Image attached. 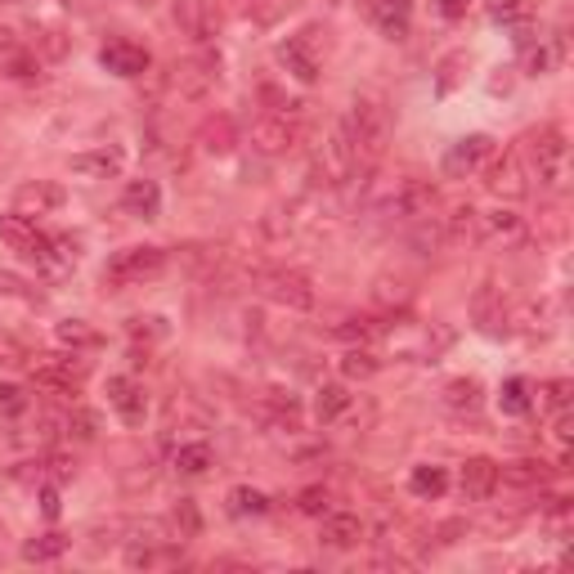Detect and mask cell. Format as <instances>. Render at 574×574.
<instances>
[{"label":"cell","instance_id":"7a4b0ae2","mask_svg":"<svg viewBox=\"0 0 574 574\" xmlns=\"http://www.w3.org/2000/svg\"><path fill=\"white\" fill-rule=\"evenodd\" d=\"M520 162H525V175L539 180L543 188H565L570 180V144H565V130L561 126H539L525 135V149H516Z\"/></svg>","mask_w":574,"mask_h":574},{"label":"cell","instance_id":"7402d4cb","mask_svg":"<svg viewBox=\"0 0 574 574\" xmlns=\"http://www.w3.org/2000/svg\"><path fill=\"white\" fill-rule=\"evenodd\" d=\"M516 233H520V216L512 207L475 211V238H485V243H512Z\"/></svg>","mask_w":574,"mask_h":574},{"label":"cell","instance_id":"9c48e42d","mask_svg":"<svg viewBox=\"0 0 574 574\" xmlns=\"http://www.w3.org/2000/svg\"><path fill=\"white\" fill-rule=\"evenodd\" d=\"M490 153H494V139H490V135H462L454 149L445 153L440 171H445L449 180H467V175H475V171L490 162Z\"/></svg>","mask_w":574,"mask_h":574},{"label":"cell","instance_id":"e0dca14e","mask_svg":"<svg viewBox=\"0 0 574 574\" xmlns=\"http://www.w3.org/2000/svg\"><path fill=\"white\" fill-rule=\"evenodd\" d=\"M216 77H220V59L203 50V55H194L188 64L175 68V90L184 94V100H203V94L216 85Z\"/></svg>","mask_w":574,"mask_h":574},{"label":"cell","instance_id":"f1b7e54d","mask_svg":"<svg viewBox=\"0 0 574 574\" xmlns=\"http://www.w3.org/2000/svg\"><path fill=\"white\" fill-rule=\"evenodd\" d=\"M55 337H59L64 351H94V346H100V332H94L85 319H64L55 328Z\"/></svg>","mask_w":574,"mask_h":574},{"label":"cell","instance_id":"1f68e13d","mask_svg":"<svg viewBox=\"0 0 574 574\" xmlns=\"http://www.w3.org/2000/svg\"><path fill=\"white\" fill-rule=\"evenodd\" d=\"M440 233H445V243H462V238H471L475 233V207L471 203L449 207V216H440Z\"/></svg>","mask_w":574,"mask_h":574},{"label":"cell","instance_id":"681fc988","mask_svg":"<svg viewBox=\"0 0 574 574\" xmlns=\"http://www.w3.org/2000/svg\"><path fill=\"white\" fill-rule=\"evenodd\" d=\"M5 5H23V0H5Z\"/></svg>","mask_w":574,"mask_h":574},{"label":"cell","instance_id":"4dcf8cb0","mask_svg":"<svg viewBox=\"0 0 574 574\" xmlns=\"http://www.w3.org/2000/svg\"><path fill=\"white\" fill-rule=\"evenodd\" d=\"M445 404L458 409V413H475V409H481V381H475V377H454L445 387Z\"/></svg>","mask_w":574,"mask_h":574},{"label":"cell","instance_id":"ab89813d","mask_svg":"<svg viewBox=\"0 0 574 574\" xmlns=\"http://www.w3.org/2000/svg\"><path fill=\"white\" fill-rule=\"evenodd\" d=\"M297 507H301L306 516H323V512H332V494H328L323 485H310V490H301Z\"/></svg>","mask_w":574,"mask_h":574},{"label":"cell","instance_id":"c3c4849f","mask_svg":"<svg viewBox=\"0 0 574 574\" xmlns=\"http://www.w3.org/2000/svg\"><path fill=\"white\" fill-rule=\"evenodd\" d=\"M440 14L445 19H462L467 14V0H440Z\"/></svg>","mask_w":574,"mask_h":574},{"label":"cell","instance_id":"f35d334b","mask_svg":"<svg viewBox=\"0 0 574 574\" xmlns=\"http://www.w3.org/2000/svg\"><path fill=\"white\" fill-rule=\"evenodd\" d=\"M0 413H5V417L27 413V391L14 387V381H0Z\"/></svg>","mask_w":574,"mask_h":574},{"label":"cell","instance_id":"74e56055","mask_svg":"<svg viewBox=\"0 0 574 574\" xmlns=\"http://www.w3.org/2000/svg\"><path fill=\"white\" fill-rule=\"evenodd\" d=\"M171 525H175V539H194L198 535V507L188 498H180V507L171 512Z\"/></svg>","mask_w":574,"mask_h":574},{"label":"cell","instance_id":"ffe728a7","mask_svg":"<svg viewBox=\"0 0 574 574\" xmlns=\"http://www.w3.org/2000/svg\"><path fill=\"white\" fill-rule=\"evenodd\" d=\"M122 211L135 216V220L162 216V188H158V180H130L122 188Z\"/></svg>","mask_w":574,"mask_h":574},{"label":"cell","instance_id":"6da1fadb","mask_svg":"<svg viewBox=\"0 0 574 574\" xmlns=\"http://www.w3.org/2000/svg\"><path fill=\"white\" fill-rule=\"evenodd\" d=\"M351 144H355V175H372V167L387 153V139H391V113L381 100L364 94V100L351 104V113L342 117Z\"/></svg>","mask_w":574,"mask_h":574},{"label":"cell","instance_id":"d6a6232c","mask_svg":"<svg viewBox=\"0 0 574 574\" xmlns=\"http://www.w3.org/2000/svg\"><path fill=\"white\" fill-rule=\"evenodd\" d=\"M490 19L498 27H525L535 19V0H490Z\"/></svg>","mask_w":574,"mask_h":574},{"label":"cell","instance_id":"83f0119b","mask_svg":"<svg viewBox=\"0 0 574 574\" xmlns=\"http://www.w3.org/2000/svg\"><path fill=\"white\" fill-rule=\"evenodd\" d=\"M530 391H535V387H530L525 377H507V381H503V391H498L503 413H507V417H525V413L535 409V395H530Z\"/></svg>","mask_w":574,"mask_h":574},{"label":"cell","instance_id":"cb8c5ba5","mask_svg":"<svg viewBox=\"0 0 574 574\" xmlns=\"http://www.w3.org/2000/svg\"><path fill=\"white\" fill-rule=\"evenodd\" d=\"M351 404H355V395L342 387V381H328V387H319V391H314V417H319L323 426L342 422V417L351 413Z\"/></svg>","mask_w":574,"mask_h":574},{"label":"cell","instance_id":"60d3db41","mask_svg":"<svg viewBox=\"0 0 574 574\" xmlns=\"http://www.w3.org/2000/svg\"><path fill=\"white\" fill-rule=\"evenodd\" d=\"M525 72L530 77H543V72H552V50L539 41V45H530V50H525Z\"/></svg>","mask_w":574,"mask_h":574},{"label":"cell","instance_id":"8d00e7d4","mask_svg":"<svg viewBox=\"0 0 574 574\" xmlns=\"http://www.w3.org/2000/svg\"><path fill=\"white\" fill-rule=\"evenodd\" d=\"M64 431H68V440H94L100 436V422H94V413H85V409H72L64 417Z\"/></svg>","mask_w":574,"mask_h":574},{"label":"cell","instance_id":"7c38bea8","mask_svg":"<svg viewBox=\"0 0 574 574\" xmlns=\"http://www.w3.org/2000/svg\"><path fill=\"white\" fill-rule=\"evenodd\" d=\"M108 409L126 422V426H144V417H149V395H144V387L135 377H108Z\"/></svg>","mask_w":574,"mask_h":574},{"label":"cell","instance_id":"836d02e7","mask_svg":"<svg viewBox=\"0 0 574 574\" xmlns=\"http://www.w3.org/2000/svg\"><path fill=\"white\" fill-rule=\"evenodd\" d=\"M377 368H381V359L368 346H351L342 355V377L346 381H368V377H377Z\"/></svg>","mask_w":574,"mask_h":574},{"label":"cell","instance_id":"5b68a950","mask_svg":"<svg viewBox=\"0 0 574 574\" xmlns=\"http://www.w3.org/2000/svg\"><path fill=\"white\" fill-rule=\"evenodd\" d=\"M431 211H436V184H426V180H400L387 203H381V216L387 220H400V225H422L431 220Z\"/></svg>","mask_w":574,"mask_h":574},{"label":"cell","instance_id":"603a6c76","mask_svg":"<svg viewBox=\"0 0 574 574\" xmlns=\"http://www.w3.org/2000/svg\"><path fill=\"white\" fill-rule=\"evenodd\" d=\"M372 23L387 32L391 41H404L409 23H413V5H409V0H372Z\"/></svg>","mask_w":574,"mask_h":574},{"label":"cell","instance_id":"8fae6325","mask_svg":"<svg viewBox=\"0 0 574 574\" xmlns=\"http://www.w3.org/2000/svg\"><path fill=\"white\" fill-rule=\"evenodd\" d=\"M0 243H10L19 256H27V261L36 265V261H41V252H45V243H50V233L36 229V220H32V216L10 211V216H0Z\"/></svg>","mask_w":574,"mask_h":574},{"label":"cell","instance_id":"7dc6e473","mask_svg":"<svg viewBox=\"0 0 574 574\" xmlns=\"http://www.w3.org/2000/svg\"><path fill=\"white\" fill-rule=\"evenodd\" d=\"M50 467H55V481H72V471H77V462H72V458H64V454H59V458H50Z\"/></svg>","mask_w":574,"mask_h":574},{"label":"cell","instance_id":"f546056e","mask_svg":"<svg viewBox=\"0 0 574 574\" xmlns=\"http://www.w3.org/2000/svg\"><path fill=\"white\" fill-rule=\"evenodd\" d=\"M211 462H216V454H211V445H203V440L175 449V471H180V475H207Z\"/></svg>","mask_w":574,"mask_h":574},{"label":"cell","instance_id":"d6986e66","mask_svg":"<svg viewBox=\"0 0 574 574\" xmlns=\"http://www.w3.org/2000/svg\"><path fill=\"white\" fill-rule=\"evenodd\" d=\"M278 64L292 72L301 85H314V81H319V55L310 50V32H306V36H287V41L278 45Z\"/></svg>","mask_w":574,"mask_h":574},{"label":"cell","instance_id":"52a82bcc","mask_svg":"<svg viewBox=\"0 0 574 574\" xmlns=\"http://www.w3.org/2000/svg\"><path fill=\"white\" fill-rule=\"evenodd\" d=\"M32 381H36V391H45V395H77V387L85 381V359H77V351H72V359L68 355L41 359L32 368Z\"/></svg>","mask_w":574,"mask_h":574},{"label":"cell","instance_id":"4316f807","mask_svg":"<svg viewBox=\"0 0 574 574\" xmlns=\"http://www.w3.org/2000/svg\"><path fill=\"white\" fill-rule=\"evenodd\" d=\"M68 548H72V539L59 535V530H50V535H41V539H27V543H23V561L45 565V561H59Z\"/></svg>","mask_w":574,"mask_h":574},{"label":"cell","instance_id":"f6af8a7d","mask_svg":"<svg viewBox=\"0 0 574 574\" xmlns=\"http://www.w3.org/2000/svg\"><path fill=\"white\" fill-rule=\"evenodd\" d=\"M41 512L50 516V520L59 516V490H55V485H45V490H41Z\"/></svg>","mask_w":574,"mask_h":574},{"label":"cell","instance_id":"ee69618b","mask_svg":"<svg viewBox=\"0 0 574 574\" xmlns=\"http://www.w3.org/2000/svg\"><path fill=\"white\" fill-rule=\"evenodd\" d=\"M32 355H27V346H19L14 337H0V364H10V368H19V364H27Z\"/></svg>","mask_w":574,"mask_h":574},{"label":"cell","instance_id":"44dd1931","mask_svg":"<svg viewBox=\"0 0 574 574\" xmlns=\"http://www.w3.org/2000/svg\"><path fill=\"white\" fill-rule=\"evenodd\" d=\"M36 269H41L45 278H68V274L77 269V238H68V233H50V243H45Z\"/></svg>","mask_w":574,"mask_h":574},{"label":"cell","instance_id":"4fadbf2b","mask_svg":"<svg viewBox=\"0 0 574 574\" xmlns=\"http://www.w3.org/2000/svg\"><path fill=\"white\" fill-rule=\"evenodd\" d=\"M498 485L503 481H498V462L494 458H467L458 467V490H462L467 503H490Z\"/></svg>","mask_w":574,"mask_h":574},{"label":"cell","instance_id":"ba28073f","mask_svg":"<svg viewBox=\"0 0 574 574\" xmlns=\"http://www.w3.org/2000/svg\"><path fill=\"white\" fill-rule=\"evenodd\" d=\"M485 188H490V194H498V198H525V194H530V175H525V162H520L516 149H507L494 162H485Z\"/></svg>","mask_w":574,"mask_h":574},{"label":"cell","instance_id":"d590c367","mask_svg":"<svg viewBox=\"0 0 574 574\" xmlns=\"http://www.w3.org/2000/svg\"><path fill=\"white\" fill-rule=\"evenodd\" d=\"M377 332H381V328H377L368 314H351V319H342V323H337V337H342V342H351V346H368V342L377 337Z\"/></svg>","mask_w":574,"mask_h":574},{"label":"cell","instance_id":"2e32d148","mask_svg":"<svg viewBox=\"0 0 574 574\" xmlns=\"http://www.w3.org/2000/svg\"><path fill=\"white\" fill-rule=\"evenodd\" d=\"M68 203V194H64V184H55V180H32V184H23L19 194H14V211H23V216H55L59 207Z\"/></svg>","mask_w":574,"mask_h":574},{"label":"cell","instance_id":"bcb514c9","mask_svg":"<svg viewBox=\"0 0 574 574\" xmlns=\"http://www.w3.org/2000/svg\"><path fill=\"white\" fill-rule=\"evenodd\" d=\"M548 520H552L556 530H561V525L570 520V498H552V512H548Z\"/></svg>","mask_w":574,"mask_h":574},{"label":"cell","instance_id":"ac0fdd59","mask_svg":"<svg viewBox=\"0 0 574 574\" xmlns=\"http://www.w3.org/2000/svg\"><path fill=\"white\" fill-rule=\"evenodd\" d=\"M122 167H126L122 144H100V149L72 153V171L85 175V180H113V175H122Z\"/></svg>","mask_w":574,"mask_h":574},{"label":"cell","instance_id":"5bb4252c","mask_svg":"<svg viewBox=\"0 0 574 574\" xmlns=\"http://www.w3.org/2000/svg\"><path fill=\"white\" fill-rule=\"evenodd\" d=\"M100 64L113 72V77H144L153 68V55L144 50V45H135V41H126V36H117V41H108L104 50H100Z\"/></svg>","mask_w":574,"mask_h":574},{"label":"cell","instance_id":"484cf974","mask_svg":"<svg viewBox=\"0 0 574 574\" xmlns=\"http://www.w3.org/2000/svg\"><path fill=\"white\" fill-rule=\"evenodd\" d=\"M552 475V467L543 462V458H520V462H507V467H498V481H507V485H516V490H535V485H543Z\"/></svg>","mask_w":574,"mask_h":574},{"label":"cell","instance_id":"7bdbcfd3","mask_svg":"<svg viewBox=\"0 0 574 574\" xmlns=\"http://www.w3.org/2000/svg\"><path fill=\"white\" fill-rule=\"evenodd\" d=\"M207 139H211V144H207L211 153H229V139H233V126H229V117H216V122L207 126Z\"/></svg>","mask_w":574,"mask_h":574},{"label":"cell","instance_id":"277c9868","mask_svg":"<svg viewBox=\"0 0 574 574\" xmlns=\"http://www.w3.org/2000/svg\"><path fill=\"white\" fill-rule=\"evenodd\" d=\"M256 287L274 306H287V310H310L314 306V283L292 265H261Z\"/></svg>","mask_w":574,"mask_h":574},{"label":"cell","instance_id":"8992f818","mask_svg":"<svg viewBox=\"0 0 574 574\" xmlns=\"http://www.w3.org/2000/svg\"><path fill=\"white\" fill-rule=\"evenodd\" d=\"M292 108H301V104H292ZM292 108H274V113H265V117H256V126H252V149L256 153H265V158H283V153H292L297 144H301V122H297V113Z\"/></svg>","mask_w":574,"mask_h":574},{"label":"cell","instance_id":"30bf717a","mask_svg":"<svg viewBox=\"0 0 574 574\" xmlns=\"http://www.w3.org/2000/svg\"><path fill=\"white\" fill-rule=\"evenodd\" d=\"M175 23L194 45H211L220 36V10L211 0H175Z\"/></svg>","mask_w":574,"mask_h":574},{"label":"cell","instance_id":"b9f144b4","mask_svg":"<svg viewBox=\"0 0 574 574\" xmlns=\"http://www.w3.org/2000/svg\"><path fill=\"white\" fill-rule=\"evenodd\" d=\"M570 391H574V387H570L565 377H556V381H548V387H539V395H543V400H548V409H556V413H561V409H570Z\"/></svg>","mask_w":574,"mask_h":574},{"label":"cell","instance_id":"3957f363","mask_svg":"<svg viewBox=\"0 0 574 574\" xmlns=\"http://www.w3.org/2000/svg\"><path fill=\"white\" fill-rule=\"evenodd\" d=\"M167 274V252L162 248H126L104 265V287L126 292V287H144Z\"/></svg>","mask_w":574,"mask_h":574},{"label":"cell","instance_id":"e575fe53","mask_svg":"<svg viewBox=\"0 0 574 574\" xmlns=\"http://www.w3.org/2000/svg\"><path fill=\"white\" fill-rule=\"evenodd\" d=\"M229 512L233 516H265L269 512V494L252 490V485H238V490H229Z\"/></svg>","mask_w":574,"mask_h":574},{"label":"cell","instance_id":"9a60e30c","mask_svg":"<svg viewBox=\"0 0 574 574\" xmlns=\"http://www.w3.org/2000/svg\"><path fill=\"white\" fill-rule=\"evenodd\" d=\"M323 525H319V543L323 548H332V552H351V548H359L364 543V520L355 516V512H323L319 516Z\"/></svg>","mask_w":574,"mask_h":574},{"label":"cell","instance_id":"d4e9b609","mask_svg":"<svg viewBox=\"0 0 574 574\" xmlns=\"http://www.w3.org/2000/svg\"><path fill=\"white\" fill-rule=\"evenodd\" d=\"M445 490H449V471H445V467L422 462V467L409 471V494H413V498L436 503V498H445Z\"/></svg>","mask_w":574,"mask_h":574}]
</instances>
